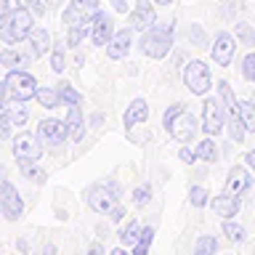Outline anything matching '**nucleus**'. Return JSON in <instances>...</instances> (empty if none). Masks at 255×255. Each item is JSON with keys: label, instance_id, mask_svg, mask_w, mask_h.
Instances as JSON below:
<instances>
[{"label": "nucleus", "instance_id": "obj_1", "mask_svg": "<svg viewBox=\"0 0 255 255\" xmlns=\"http://www.w3.org/2000/svg\"><path fill=\"white\" fill-rule=\"evenodd\" d=\"M162 128L167 130V135H170L173 141H178V143L194 141V135L202 130V125L197 123V117L191 115V112L183 107L181 101L165 109V115H162Z\"/></svg>", "mask_w": 255, "mask_h": 255}, {"label": "nucleus", "instance_id": "obj_2", "mask_svg": "<svg viewBox=\"0 0 255 255\" xmlns=\"http://www.w3.org/2000/svg\"><path fill=\"white\" fill-rule=\"evenodd\" d=\"M32 29H35V13L24 5H16L11 13L0 16V40L5 45H16L27 40Z\"/></svg>", "mask_w": 255, "mask_h": 255}, {"label": "nucleus", "instance_id": "obj_3", "mask_svg": "<svg viewBox=\"0 0 255 255\" xmlns=\"http://www.w3.org/2000/svg\"><path fill=\"white\" fill-rule=\"evenodd\" d=\"M173 32H175V24L167 21V24H154L151 29L141 32V40H138V51L149 59H165L173 48Z\"/></svg>", "mask_w": 255, "mask_h": 255}, {"label": "nucleus", "instance_id": "obj_4", "mask_svg": "<svg viewBox=\"0 0 255 255\" xmlns=\"http://www.w3.org/2000/svg\"><path fill=\"white\" fill-rule=\"evenodd\" d=\"M120 197H123V186L109 178V181H99L93 183V186H88V207H91L93 213H101V215H109L115 207L120 205Z\"/></svg>", "mask_w": 255, "mask_h": 255}, {"label": "nucleus", "instance_id": "obj_5", "mask_svg": "<svg viewBox=\"0 0 255 255\" xmlns=\"http://www.w3.org/2000/svg\"><path fill=\"white\" fill-rule=\"evenodd\" d=\"M183 85L191 96H207V91L213 88V77H210V67L199 59L186 61L183 67Z\"/></svg>", "mask_w": 255, "mask_h": 255}, {"label": "nucleus", "instance_id": "obj_6", "mask_svg": "<svg viewBox=\"0 0 255 255\" xmlns=\"http://www.w3.org/2000/svg\"><path fill=\"white\" fill-rule=\"evenodd\" d=\"M5 88H8V93L13 96V101H29V99H35L37 96V80L29 75L27 69H8V75H5Z\"/></svg>", "mask_w": 255, "mask_h": 255}, {"label": "nucleus", "instance_id": "obj_7", "mask_svg": "<svg viewBox=\"0 0 255 255\" xmlns=\"http://www.w3.org/2000/svg\"><path fill=\"white\" fill-rule=\"evenodd\" d=\"M35 133L45 146H64L67 141H72V130H69L67 120H56V117L40 120Z\"/></svg>", "mask_w": 255, "mask_h": 255}, {"label": "nucleus", "instance_id": "obj_8", "mask_svg": "<svg viewBox=\"0 0 255 255\" xmlns=\"http://www.w3.org/2000/svg\"><path fill=\"white\" fill-rule=\"evenodd\" d=\"M229 112L223 107L221 99H205L202 101V130L207 135H218L221 130H226L229 123Z\"/></svg>", "mask_w": 255, "mask_h": 255}, {"label": "nucleus", "instance_id": "obj_9", "mask_svg": "<svg viewBox=\"0 0 255 255\" xmlns=\"http://www.w3.org/2000/svg\"><path fill=\"white\" fill-rule=\"evenodd\" d=\"M43 146L45 143L37 138V133H16L11 138V151L16 159H32V162H37L40 157H43Z\"/></svg>", "mask_w": 255, "mask_h": 255}, {"label": "nucleus", "instance_id": "obj_10", "mask_svg": "<svg viewBox=\"0 0 255 255\" xmlns=\"http://www.w3.org/2000/svg\"><path fill=\"white\" fill-rule=\"evenodd\" d=\"M0 213L5 221H19L24 215V199L8 178L0 181Z\"/></svg>", "mask_w": 255, "mask_h": 255}, {"label": "nucleus", "instance_id": "obj_11", "mask_svg": "<svg viewBox=\"0 0 255 255\" xmlns=\"http://www.w3.org/2000/svg\"><path fill=\"white\" fill-rule=\"evenodd\" d=\"M250 189H253V170L247 165H234L226 175V186H223V191L231 194V197H245Z\"/></svg>", "mask_w": 255, "mask_h": 255}, {"label": "nucleus", "instance_id": "obj_12", "mask_svg": "<svg viewBox=\"0 0 255 255\" xmlns=\"http://www.w3.org/2000/svg\"><path fill=\"white\" fill-rule=\"evenodd\" d=\"M96 11H99V0H69L64 13H61V19L67 27H77L85 19H91Z\"/></svg>", "mask_w": 255, "mask_h": 255}, {"label": "nucleus", "instance_id": "obj_13", "mask_svg": "<svg viewBox=\"0 0 255 255\" xmlns=\"http://www.w3.org/2000/svg\"><path fill=\"white\" fill-rule=\"evenodd\" d=\"M128 21H130V29L133 32H146L157 24V11L154 5H151V0H135V8L130 11L128 16Z\"/></svg>", "mask_w": 255, "mask_h": 255}, {"label": "nucleus", "instance_id": "obj_14", "mask_svg": "<svg viewBox=\"0 0 255 255\" xmlns=\"http://www.w3.org/2000/svg\"><path fill=\"white\" fill-rule=\"evenodd\" d=\"M115 21H112V16L107 11H96L93 13V32H91V43L96 48H107L109 45V40L115 37Z\"/></svg>", "mask_w": 255, "mask_h": 255}, {"label": "nucleus", "instance_id": "obj_15", "mask_svg": "<svg viewBox=\"0 0 255 255\" xmlns=\"http://www.w3.org/2000/svg\"><path fill=\"white\" fill-rule=\"evenodd\" d=\"M237 35H231V32H218L215 35V43H213V61L218 64V67H229L231 61H234V53H237Z\"/></svg>", "mask_w": 255, "mask_h": 255}, {"label": "nucleus", "instance_id": "obj_16", "mask_svg": "<svg viewBox=\"0 0 255 255\" xmlns=\"http://www.w3.org/2000/svg\"><path fill=\"white\" fill-rule=\"evenodd\" d=\"M130 45H133V29L130 27H128V29H117L115 37H112L109 45H107V56L112 61H120V59H125V56L130 53Z\"/></svg>", "mask_w": 255, "mask_h": 255}, {"label": "nucleus", "instance_id": "obj_17", "mask_svg": "<svg viewBox=\"0 0 255 255\" xmlns=\"http://www.w3.org/2000/svg\"><path fill=\"white\" fill-rule=\"evenodd\" d=\"M27 43H29V53L35 56V59H43V56H48L53 51V37H51V32H48L45 27H35L29 32V37H27Z\"/></svg>", "mask_w": 255, "mask_h": 255}, {"label": "nucleus", "instance_id": "obj_18", "mask_svg": "<svg viewBox=\"0 0 255 255\" xmlns=\"http://www.w3.org/2000/svg\"><path fill=\"white\" fill-rule=\"evenodd\" d=\"M149 120V104L143 99H133L130 104H128L125 115H123V125L125 130H133L135 125H143Z\"/></svg>", "mask_w": 255, "mask_h": 255}, {"label": "nucleus", "instance_id": "obj_19", "mask_svg": "<svg viewBox=\"0 0 255 255\" xmlns=\"http://www.w3.org/2000/svg\"><path fill=\"white\" fill-rule=\"evenodd\" d=\"M210 207L213 213L218 215V218H234V215L239 213V197H231V194H215L210 199Z\"/></svg>", "mask_w": 255, "mask_h": 255}, {"label": "nucleus", "instance_id": "obj_20", "mask_svg": "<svg viewBox=\"0 0 255 255\" xmlns=\"http://www.w3.org/2000/svg\"><path fill=\"white\" fill-rule=\"evenodd\" d=\"M67 125L72 130V141H83L85 135V120H83V109H80V104H72V107H67Z\"/></svg>", "mask_w": 255, "mask_h": 255}, {"label": "nucleus", "instance_id": "obj_21", "mask_svg": "<svg viewBox=\"0 0 255 255\" xmlns=\"http://www.w3.org/2000/svg\"><path fill=\"white\" fill-rule=\"evenodd\" d=\"M16 165H19V173L24 175V178L37 183V186H43V183L48 181V173L37 162H32V159H16Z\"/></svg>", "mask_w": 255, "mask_h": 255}, {"label": "nucleus", "instance_id": "obj_22", "mask_svg": "<svg viewBox=\"0 0 255 255\" xmlns=\"http://www.w3.org/2000/svg\"><path fill=\"white\" fill-rule=\"evenodd\" d=\"M29 56H32V53H29ZM29 56L13 51V48L8 45V48H3V51H0V64H3L5 69H27V67H29Z\"/></svg>", "mask_w": 255, "mask_h": 255}, {"label": "nucleus", "instance_id": "obj_23", "mask_svg": "<svg viewBox=\"0 0 255 255\" xmlns=\"http://www.w3.org/2000/svg\"><path fill=\"white\" fill-rule=\"evenodd\" d=\"M218 99L223 101L229 117H237L239 115V99L234 96V88H231V83H226V80H218Z\"/></svg>", "mask_w": 255, "mask_h": 255}, {"label": "nucleus", "instance_id": "obj_24", "mask_svg": "<svg viewBox=\"0 0 255 255\" xmlns=\"http://www.w3.org/2000/svg\"><path fill=\"white\" fill-rule=\"evenodd\" d=\"M27 101H8L5 107H0V112H5L8 117H11V123H13V128H24L27 125V120H29V109L24 107Z\"/></svg>", "mask_w": 255, "mask_h": 255}, {"label": "nucleus", "instance_id": "obj_25", "mask_svg": "<svg viewBox=\"0 0 255 255\" xmlns=\"http://www.w3.org/2000/svg\"><path fill=\"white\" fill-rule=\"evenodd\" d=\"M141 231H143V226L135 218H130L125 223L123 229L117 231V237H120V245H125V247H135V242L141 239Z\"/></svg>", "mask_w": 255, "mask_h": 255}, {"label": "nucleus", "instance_id": "obj_26", "mask_svg": "<svg viewBox=\"0 0 255 255\" xmlns=\"http://www.w3.org/2000/svg\"><path fill=\"white\" fill-rule=\"evenodd\" d=\"M35 99H37L40 107H45V109H59V107H61V93H59V88H51V85H40Z\"/></svg>", "mask_w": 255, "mask_h": 255}, {"label": "nucleus", "instance_id": "obj_27", "mask_svg": "<svg viewBox=\"0 0 255 255\" xmlns=\"http://www.w3.org/2000/svg\"><path fill=\"white\" fill-rule=\"evenodd\" d=\"M197 154L202 162H215L221 157V146L215 143V135H207V138H202L197 143Z\"/></svg>", "mask_w": 255, "mask_h": 255}, {"label": "nucleus", "instance_id": "obj_28", "mask_svg": "<svg viewBox=\"0 0 255 255\" xmlns=\"http://www.w3.org/2000/svg\"><path fill=\"white\" fill-rule=\"evenodd\" d=\"M223 234H226V239L231 245H242L245 239H247V231H245V226L242 223H237L234 218H223Z\"/></svg>", "mask_w": 255, "mask_h": 255}, {"label": "nucleus", "instance_id": "obj_29", "mask_svg": "<svg viewBox=\"0 0 255 255\" xmlns=\"http://www.w3.org/2000/svg\"><path fill=\"white\" fill-rule=\"evenodd\" d=\"M239 117H242L247 133H255V101L253 99L239 101Z\"/></svg>", "mask_w": 255, "mask_h": 255}, {"label": "nucleus", "instance_id": "obj_30", "mask_svg": "<svg viewBox=\"0 0 255 255\" xmlns=\"http://www.w3.org/2000/svg\"><path fill=\"white\" fill-rule=\"evenodd\" d=\"M215 253H218V239L213 234L197 237V245H194V253L191 255H215Z\"/></svg>", "mask_w": 255, "mask_h": 255}, {"label": "nucleus", "instance_id": "obj_31", "mask_svg": "<svg viewBox=\"0 0 255 255\" xmlns=\"http://www.w3.org/2000/svg\"><path fill=\"white\" fill-rule=\"evenodd\" d=\"M226 133H229V138L234 141V143H242L245 141V135H247V128L242 123V117H229V123H226Z\"/></svg>", "mask_w": 255, "mask_h": 255}, {"label": "nucleus", "instance_id": "obj_32", "mask_svg": "<svg viewBox=\"0 0 255 255\" xmlns=\"http://www.w3.org/2000/svg\"><path fill=\"white\" fill-rule=\"evenodd\" d=\"M154 242V226H143L141 231V239L135 242V247H130L133 255H149V247Z\"/></svg>", "mask_w": 255, "mask_h": 255}, {"label": "nucleus", "instance_id": "obj_33", "mask_svg": "<svg viewBox=\"0 0 255 255\" xmlns=\"http://www.w3.org/2000/svg\"><path fill=\"white\" fill-rule=\"evenodd\" d=\"M59 88V93H61V101H64V107H72V104H83V93L77 91V88H72L69 83H61L56 85Z\"/></svg>", "mask_w": 255, "mask_h": 255}, {"label": "nucleus", "instance_id": "obj_34", "mask_svg": "<svg viewBox=\"0 0 255 255\" xmlns=\"http://www.w3.org/2000/svg\"><path fill=\"white\" fill-rule=\"evenodd\" d=\"M234 35H237V40H239L242 45H247V48H253V45H255V29H253L247 21H237Z\"/></svg>", "mask_w": 255, "mask_h": 255}, {"label": "nucleus", "instance_id": "obj_35", "mask_svg": "<svg viewBox=\"0 0 255 255\" xmlns=\"http://www.w3.org/2000/svg\"><path fill=\"white\" fill-rule=\"evenodd\" d=\"M189 202H191V207L202 210V207L210 205V194H207L205 186H191V189H189Z\"/></svg>", "mask_w": 255, "mask_h": 255}, {"label": "nucleus", "instance_id": "obj_36", "mask_svg": "<svg viewBox=\"0 0 255 255\" xmlns=\"http://www.w3.org/2000/svg\"><path fill=\"white\" fill-rule=\"evenodd\" d=\"M64 67H67V53H64V43H53V51H51V69L56 75H61Z\"/></svg>", "mask_w": 255, "mask_h": 255}, {"label": "nucleus", "instance_id": "obj_37", "mask_svg": "<svg viewBox=\"0 0 255 255\" xmlns=\"http://www.w3.org/2000/svg\"><path fill=\"white\" fill-rule=\"evenodd\" d=\"M242 77L247 80V83L255 85V51H250L242 59Z\"/></svg>", "mask_w": 255, "mask_h": 255}, {"label": "nucleus", "instance_id": "obj_38", "mask_svg": "<svg viewBox=\"0 0 255 255\" xmlns=\"http://www.w3.org/2000/svg\"><path fill=\"white\" fill-rule=\"evenodd\" d=\"M133 202L138 205V207H143V205H149V199H151V186L149 183H141V186H135L133 189Z\"/></svg>", "mask_w": 255, "mask_h": 255}, {"label": "nucleus", "instance_id": "obj_39", "mask_svg": "<svg viewBox=\"0 0 255 255\" xmlns=\"http://www.w3.org/2000/svg\"><path fill=\"white\" fill-rule=\"evenodd\" d=\"M189 40L197 48H205L207 45V35H205V29L199 27V24H191V27H189Z\"/></svg>", "mask_w": 255, "mask_h": 255}, {"label": "nucleus", "instance_id": "obj_40", "mask_svg": "<svg viewBox=\"0 0 255 255\" xmlns=\"http://www.w3.org/2000/svg\"><path fill=\"white\" fill-rule=\"evenodd\" d=\"M16 5H24V8H29L35 16H43L48 11V5L43 3V0H16Z\"/></svg>", "mask_w": 255, "mask_h": 255}, {"label": "nucleus", "instance_id": "obj_41", "mask_svg": "<svg viewBox=\"0 0 255 255\" xmlns=\"http://www.w3.org/2000/svg\"><path fill=\"white\" fill-rule=\"evenodd\" d=\"M178 159H181V162H186V165H194L199 159V154H197V149H191V146L183 143V149H178Z\"/></svg>", "mask_w": 255, "mask_h": 255}, {"label": "nucleus", "instance_id": "obj_42", "mask_svg": "<svg viewBox=\"0 0 255 255\" xmlns=\"http://www.w3.org/2000/svg\"><path fill=\"white\" fill-rule=\"evenodd\" d=\"M11 130H13V123L5 112H0V138H11Z\"/></svg>", "mask_w": 255, "mask_h": 255}, {"label": "nucleus", "instance_id": "obj_43", "mask_svg": "<svg viewBox=\"0 0 255 255\" xmlns=\"http://www.w3.org/2000/svg\"><path fill=\"white\" fill-rule=\"evenodd\" d=\"M123 218H125V207H123V205H117L115 210L109 213V221H115V223H120V221H123Z\"/></svg>", "mask_w": 255, "mask_h": 255}, {"label": "nucleus", "instance_id": "obj_44", "mask_svg": "<svg viewBox=\"0 0 255 255\" xmlns=\"http://www.w3.org/2000/svg\"><path fill=\"white\" fill-rule=\"evenodd\" d=\"M245 165L250 167V170H255V146H253V149L245 154Z\"/></svg>", "mask_w": 255, "mask_h": 255}, {"label": "nucleus", "instance_id": "obj_45", "mask_svg": "<svg viewBox=\"0 0 255 255\" xmlns=\"http://www.w3.org/2000/svg\"><path fill=\"white\" fill-rule=\"evenodd\" d=\"M112 8H115L117 13H128V3H125V0H112Z\"/></svg>", "mask_w": 255, "mask_h": 255}, {"label": "nucleus", "instance_id": "obj_46", "mask_svg": "<svg viewBox=\"0 0 255 255\" xmlns=\"http://www.w3.org/2000/svg\"><path fill=\"white\" fill-rule=\"evenodd\" d=\"M85 255H104V247H101L99 242H93V245L85 250Z\"/></svg>", "mask_w": 255, "mask_h": 255}, {"label": "nucleus", "instance_id": "obj_47", "mask_svg": "<svg viewBox=\"0 0 255 255\" xmlns=\"http://www.w3.org/2000/svg\"><path fill=\"white\" fill-rule=\"evenodd\" d=\"M11 11H13L11 0H0V16H5V13H11Z\"/></svg>", "mask_w": 255, "mask_h": 255}, {"label": "nucleus", "instance_id": "obj_48", "mask_svg": "<svg viewBox=\"0 0 255 255\" xmlns=\"http://www.w3.org/2000/svg\"><path fill=\"white\" fill-rule=\"evenodd\" d=\"M109 255H133V250H130V247H125V245H123V247H115V250H112Z\"/></svg>", "mask_w": 255, "mask_h": 255}, {"label": "nucleus", "instance_id": "obj_49", "mask_svg": "<svg viewBox=\"0 0 255 255\" xmlns=\"http://www.w3.org/2000/svg\"><path fill=\"white\" fill-rule=\"evenodd\" d=\"M61 3H64V0H45V5H48V8H59Z\"/></svg>", "mask_w": 255, "mask_h": 255}, {"label": "nucleus", "instance_id": "obj_50", "mask_svg": "<svg viewBox=\"0 0 255 255\" xmlns=\"http://www.w3.org/2000/svg\"><path fill=\"white\" fill-rule=\"evenodd\" d=\"M16 247H19V250H21V253H27V250H29V245H27V242H24V239H19V242H16Z\"/></svg>", "mask_w": 255, "mask_h": 255}, {"label": "nucleus", "instance_id": "obj_51", "mask_svg": "<svg viewBox=\"0 0 255 255\" xmlns=\"http://www.w3.org/2000/svg\"><path fill=\"white\" fill-rule=\"evenodd\" d=\"M154 3H157V5H170L173 0H154Z\"/></svg>", "mask_w": 255, "mask_h": 255}, {"label": "nucleus", "instance_id": "obj_52", "mask_svg": "<svg viewBox=\"0 0 255 255\" xmlns=\"http://www.w3.org/2000/svg\"><path fill=\"white\" fill-rule=\"evenodd\" d=\"M253 101H255V93H253Z\"/></svg>", "mask_w": 255, "mask_h": 255}, {"label": "nucleus", "instance_id": "obj_53", "mask_svg": "<svg viewBox=\"0 0 255 255\" xmlns=\"http://www.w3.org/2000/svg\"><path fill=\"white\" fill-rule=\"evenodd\" d=\"M218 3H223V0H218Z\"/></svg>", "mask_w": 255, "mask_h": 255}]
</instances>
